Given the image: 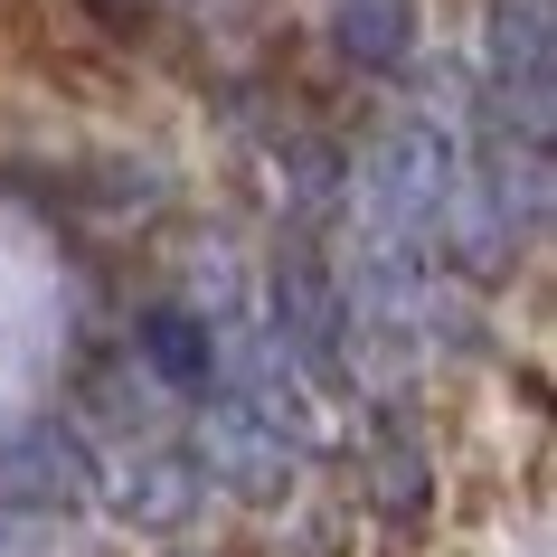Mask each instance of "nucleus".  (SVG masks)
Masks as SVG:
<instances>
[{"label": "nucleus", "instance_id": "obj_1", "mask_svg": "<svg viewBox=\"0 0 557 557\" xmlns=\"http://www.w3.org/2000/svg\"><path fill=\"white\" fill-rule=\"evenodd\" d=\"M143 341H151V359H161L171 379H208V350L189 341V322H180V312H151V322H143Z\"/></svg>", "mask_w": 557, "mask_h": 557}, {"label": "nucleus", "instance_id": "obj_2", "mask_svg": "<svg viewBox=\"0 0 557 557\" xmlns=\"http://www.w3.org/2000/svg\"><path fill=\"white\" fill-rule=\"evenodd\" d=\"M48 20V0H0V29H38Z\"/></svg>", "mask_w": 557, "mask_h": 557}]
</instances>
